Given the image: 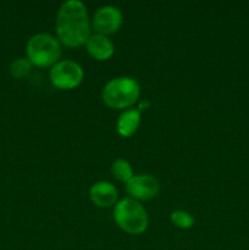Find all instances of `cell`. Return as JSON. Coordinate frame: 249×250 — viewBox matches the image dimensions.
Instances as JSON below:
<instances>
[{"instance_id": "cell-10", "label": "cell", "mask_w": 249, "mask_h": 250, "mask_svg": "<svg viewBox=\"0 0 249 250\" xmlns=\"http://www.w3.org/2000/svg\"><path fill=\"white\" fill-rule=\"evenodd\" d=\"M141 124V111L138 109H126L120 114L116 128L121 136L129 137L137 131Z\"/></svg>"}, {"instance_id": "cell-8", "label": "cell", "mask_w": 249, "mask_h": 250, "mask_svg": "<svg viewBox=\"0 0 249 250\" xmlns=\"http://www.w3.org/2000/svg\"><path fill=\"white\" fill-rule=\"evenodd\" d=\"M89 197L95 205L100 208H109L116 203L117 189L107 181H98L93 183L89 189Z\"/></svg>"}, {"instance_id": "cell-14", "label": "cell", "mask_w": 249, "mask_h": 250, "mask_svg": "<svg viewBox=\"0 0 249 250\" xmlns=\"http://www.w3.org/2000/svg\"><path fill=\"white\" fill-rule=\"evenodd\" d=\"M150 106V102H149L148 99H144V100H142L141 103H139V111H142V110H145V109H148V107Z\"/></svg>"}, {"instance_id": "cell-1", "label": "cell", "mask_w": 249, "mask_h": 250, "mask_svg": "<svg viewBox=\"0 0 249 250\" xmlns=\"http://www.w3.org/2000/svg\"><path fill=\"white\" fill-rule=\"evenodd\" d=\"M55 28L59 39L66 45L80 46L85 44L90 37V23L83 1H63L56 14Z\"/></svg>"}, {"instance_id": "cell-11", "label": "cell", "mask_w": 249, "mask_h": 250, "mask_svg": "<svg viewBox=\"0 0 249 250\" xmlns=\"http://www.w3.org/2000/svg\"><path fill=\"white\" fill-rule=\"evenodd\" d=\"M111 173L116 180L127 183L133 177V168L124 159H116L111 164Z\"/></svg>"}, {"instance_id": "cell-7", "label": "cell", "mask_w": 249, "mask_h": 250, "mask_svg": "<svg viewBox=\"0 0 249 250\" xmlns=\"http://www.w3.org/2000/svg\"><path fill=\"white\" fill-rule=\"evenodd\" d=\"M122 12L114 5H104L95 11L93 16V27L97 33L111 34L116 32L122 24Z\"/></svg>"}, {"instance_id": "cell-9", "label": "cell", "mask_w": 249, "mask_h": 250, "mask_svg": "<svg viewBox=\"0 0 249 250\" xmlns=\"http://www.w3.org/2000/svg\"><path fill=\"white\" fill-rule=\"evenodd\" d=\"M85 46H87L88 53L97 60H106V59L111 58L115 51V46L111 39L107 36L99 33L90 34L88 41L85 42Z\"/></svg>"}, {"instance_id": "cell-5", "label": "cell", "mask_w": 249, "mask_h": 250, "mask_svg": "<svg viewBox=\"0 0 249 250\" xmlns=\"http://www.w3.org/2000/svg\"><path fill=\"white\" fill-rule=\"evenodd\" d=\"M50 81L56 88L60 89H72L77 87L83 80L82 66L73 60H60L51 66Z\"/></svg>"}, {"instance_id": "cell-13", "label": "cell", "mask_w": 249, "mask_h": 250, "mask_svg": "<svg viewBox=\"0 0 249 250\" xmlns=\"http://www.w3.org/2000/svg\"><path fill=\"white\" fill-rule=\"evenodd\" d=\"M171 221L181 229H190L194 225V217L185 210H175L171 212Z\"/></svg>"}, {"instance_id": "cell-4", "label": "cell", "mask_w": 249, "mask_h": 250, "mask_svg": "<svg viewBox=\"0 0 249 250\" xmlns=\"http://www.w3.org/2000/svg\"><path fill=\"white\" fill-rule=\"evenodd\" d=\"M28 60L37 66L55 65L61 55L60 42L49 33H36L26 45Z\"/></svg>"}, {"instance_id": "cell-2", "label": "cell", "mask_w": 249, "mask_h": 250, "mask_svg": "<svg viewBox=\"0 0 249 250\" xmlns=\"http://www.w3.org/2000/svg\"><path fill=\"white\" fill-rule=\"evenodd\" d=\"M141 94L137 80L128 76H122L110 80L104 85L102 98L107 106L112 109H124L131 106L138 100Z\"/></svg>"}, {"instance_id": "cell-3", "label": "cell", "mask_w": 249, "mask_h": 250, "mask_svg": "<svg viewBox=\"0 0 249 250\" xmlns=\"http://www.w3.org/2000/svg\"><path fill=\"white\" fill-rule=\"evenodd\" d=\"M114 219L129 234H139L148 227V214L143 205L132 198H124L115 204Z\"/></svg>"}, {"instance_id": "cell-6", "label": "cell", "mask_w": 249, "mask_h": 250, "mask_svg": "<svg viewBox=\"0 0 249 250\" xmlns=\"http://www.w3.org/2000/svg\"><path fill=\"white\" fill-rule=\"evenodd\" d=\"M160 190V183L158 178L149 173L133 175V177L126 183V192L132 199L148 200L156 197Z\"/></svg>"}, {"instance_id": "cell-12", "label": "cell", "mask_w": 249, "mask_h": 250, "mask_svg": "<svg viewBox=\"0 0 249 250\" xmlns=\"http://www.w3.org/2000/svg\"><path fill=\"white\" fill-rule=\"evenodd\" d=\"M32 68V62L28 59L20 58L14 60V62L10 66V73H11L12 77L15 78H23L31 72Z\"/></svg>"}]
</instances>
